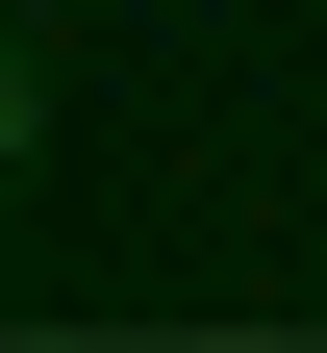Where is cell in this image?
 I'll return each instance as SVG.
<instances>
[{"label":"cell","mask_w":327,"mask_h":353,"mask_svg":"<svg viewBox=\"0 0 327 353\" xmlns=\"http://www.w3.org/2000/svg\"><path fill=\"white\" fill-rule=\"evenodd\" d=\"M25 152H51V51H0V176H25Z\"/></svg>","instance_id":"1"}]
</instances>
